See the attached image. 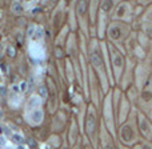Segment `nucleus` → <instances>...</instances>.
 Segmentation results:
<instances>
[{"mask_svg":"<svg viewBox=\"0 0 152 149\" xmlns=\"http://www.w3.org/2000/svg\"><path fill=\"white\" fill-rule=\"evenodd\" d=\"M42 118H43V112H42V109H39V108L28 112V120L31 121L32 124H39L40 121H42Z\"/></svg>","mask_w":152,"mask_h":149,"instance_id":"f257e3e1","label":"nucleus"},{"mask_svg":"<svg viewBox=\"0 0 152 149\" xmlns=\"http://www.w3.org/2000/svg\"><path fill=\"white\" fill-rule=\"evenodd\" d=\"M39 105H40V99H39V96H32L31 99L27 101V110H34V109H36V107L39 108Z\"/></svg>","mask_w":152,"mask_h":149,"instance_id":"f03ea898","label":"nucleus"},{"mask_svg":"<svg viewBox=\"0 0 152 149\" xmlns=\"http://www.w3.org/2000/svg\"><path fill=\"white\" fill-rule=\"evenodd\" d=\"M12 11H13V13H18V15H20V13L23 12V5H21L20 3L15 1L12 4Z\"/></svg>","mask_w":152,"mask_h":149,"instance_id":"7ed1b4c3","label":"nucleus"},{"mask_svg":"<svg viewBox=\"0 0 152 149\" xmlns=\"http://www.w3.org/2000/svg\"><path fill=\"white\" fill-rule=\"evenodd\" d=\"M12 141L15 142V144L21 145L24 142V137L21 136V134H19V133H15V134H12Z\"/></svg>","mask_w":152,"mask_h":149,"instance_id":"20e7f679","label":"nucleus"},{"mask_svg":"<svg viewBox=\"0 0 152 149\" xmlns=\"http://www.w3.org/2000/svg\"><path fill=\"white\" fill-rule=\"evenodd\" d=\"M4 93H5V88L1 85V86H0V96H3Z\"/></svg>","mask_w":152,"mask_h":149,"instance_id":"39448f33","label":"nucleus"},{"mask_svg":"<svg viewBox=\"0 0 152 149\" xmlns=\"http://www.w3.org/2000/svg\"><path fill=\"white\" fill-rule=\"evenodd\" d=\"M21 91H26V89H27V83H21Z\"/></svg>","mask_w":152,"mask_h":149,"instance_id":"423d86ee","label":"nucleus"},{"mask_svg":"<svg viewBox=\"0 0 152 149\" xmlns=\"http://www.w3.org/2000/svg\"><path fill=\"white\" fill-rule=\"evenodd\" d=\"M40 93H42L43 96H45V91H44V88H42V89H40Z\"/></svg>","mask_w":152,"mask_h":149,"instance_id":"0eeeda50","label":"nucleus"},{"mask_svg":"<svg viewBox=\"0 0 152 149\" xmlns=\"http://www.w3.org/2000/svg\"><path fill=\"white\" fill-rule=\"evenodd\" d=\"M3 116H4V113H3L1 108H0V120H1V118H3Z\"/></svg>","mask_w":152,"mask_h":149,"instance_id":"6e6552de","label":"nucleus"},{"mask_svg":"<svg viewBox=\"0 0 152 149\" xmlns=\"http://www.w3.org/2000/svg\"><path fill=\"white\" fill-rule=\"evenodd\" d=\"M10 56H13V51H12V47H10Z\"/></svg>","mask_w":152,"mask_h":149,"instance_id":"1a4fd4ad","label":"nucleus"}]
</instances>
